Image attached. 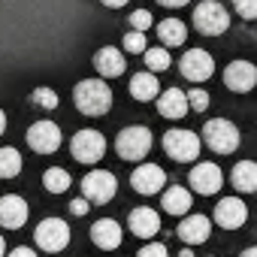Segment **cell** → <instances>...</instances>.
Here are the masks:
<instances>
[{"mask_svg":"<svg viewBox=\"0 0 257 257\" xmlns=\"http://www.w3.org/2000/svg\"><path fill=\"white\" fill-rule=\"evenodd\" d=\"M131 28H134V31H140V34H146V31L152 28V13H146V10L131 13Z\"/></svg>","mask_w":257,"mask_h":257,"instance_id":"31","label":"cell"},{"mask_svg":"<svg viewBox=\"0 0 257 257\" xmlns=\"http://www.w3.org/2000/svg\"><path fill=\"white\" fill-rule=\"evenodd\" d=\"M185 100H188V109H197V112H203V109L209 106V94H206L203 88H191V91L185 94Z\"/></svg>","mask_w":257,"mask_h":257,"instance_id":"29","label":"cell"},{"mask_svg":"<svg viewBox=\"0 0 257 257\" xmlns=\"http://www.w3.org/2000/svg\"><path fill=\"white\" fill-rule=\"evenodd\" d=\"M158 37H161L164 46H182L185 37H188V28H185V22H179V19H164V22L158 25Z\"/></svg>","mask_w":257,"mask_h":257,"instance_id":"23","label":"cell"},{"mask_svg":"<svg viewBox=\"0 0 257 257\" xmlns=\"http://www.w3.org/2000/svg\"><path fill=\"white\" fill-rule=\"evenodd\" d=\"M37 245L43 248V251H64L67 245H70V227L61 221V218H46V221H40V227H37Z\"/></svg>","mask_w":257,"mask_h":257,"instance_id":"8","label":"cell"},{"mask_svg":"<svg viewBox=\"0 0 257 257\" xmlns=\"http://www.w3.org/2000/svg\"><path fill=\"white\" fill-rule=\"evenodd\" d=\"M25 221H28V203L16 194H7L0 200V227L19 230V227H25Z\"/></svg>","mask_w":257,"mask_h":257,"instance_id":"15","label":"cell"},{"mask_svg":"<svg viewBox=\"0 0 257 257\" xmlns=\"http://www.w3.org/2000/svg\"><path fill=\"white\" fill-rule=\"evenodd\" d=\"M215 221L227 230H239L245 221H248V209L239 197H224L218 206H215Z\"/></svg>","mask_w":257,"mask_h":257,"instance_id":"14","label":"cell"},{"mask_svg":"<svg viewBox=\"0 0 257 257\" xmlns=\"http://www.w3.org/2000/svg\"><path fill=\"white\" fill-rule=\"evenodd\" d=\"M194 28L206 37H218L230 28V13L218 4V0H203L194 10Z\"/></svg>","mask_w":257,"mask_h":257,"instance_id":"4","label":"cell"},{"mask_svg":"<svg viewBox=\"0 0 257 257\" xmlns=\"http://www.w3.org/2000/svg\"><path fill=\"white\" fill-rule=\"evenodd\" d=\"M22 173V155L16 149H0V179H16Z\"/></svg>","mask_w":257,"mask_h":257,"instance_id":"25","label":"cell"},{"mask_svg":"<svg viewBox=\"0 0 257 257\" xmlns=\"http://www.w3.org/2000/svg\"><path fill=\"white\" fill-rule=\"evenodd\" d=\"M164 182H167V173H164L158 164H143V167H137L134 176H131L134 191H140V194H146V197L158 194V191L164 188Z\"/></svg>","mask_w":257,"mask_h":257,"instance_id":"13","label":"cell"},{"mask_svg":"<svg viewBox=\"0 0 257 257\" xmlns=\"http://www.w3.org/2000/svg\"><path fill=\"white\" fill-rule=\"evenodd\" d=\"M242 257H257V248H248V251H245Z\"/></svg>","mask_w":257,"mask_h":257,"instance_id":"39","label":"cell"},{"mask_svg":"<svg viewBox=\"0 0 257 257\" xmlns=\"http://www.w3.org/2000/svg\"><path fill=\"white\" fill-rule=\"evenodd\" d=\"M10 257H37V251H31V248H16V251H10Z\"/></svg>","mask_w":257,"mask_h":257,"instance_id":"35","label":"cell"},{"mask_svg":"<svg viewBox=\"0 0 257 257\" xmlns=\"http://www.w3.org/2000/svg\"><path fill=\"white\" fill-rule=\"evenodd\" d=\"M221 185H224V173H221L218 164H197L191 170V188L197 194H206V197L209 194H218Z\"/></svg>","mask_w":257,"mask_h":257,"instance_id":"11","label":"cell"},{"mask_svg":"<svg viewBox=\"0 0 257 257\" xmlns=\"http://www.w3.org/2000/svg\"><path fill=\"white\" fill-rule=\"evenodd\" d=\"M7 131V115H4V109H0V134Z\"/></svg>","mask_w":257,"mask_h":257,"instance_id":"38","label":"cell"},{"mask_svg":"<svg viewBox=\"0 0 257 257\" xmlns=\"http://www.w3.org/2000/svg\"><path fill=\"white\" fill-rule=\"evenodd\" d=\"M140 257H170V254H167V245H164V242H149V245L140 251Z\"/></svg>","mask_w":257,"mask_h":257,"instance_id":"33","label":"cell"},{"mask_svg":"<svg viewBox=\"0 0 257 257\" xmlns=\"http://www.w3.org/2000/svg\"><path fill=\"white\" fill-rule=\"evenodd\" d=\"M158 112L164 115V118H182L185 112H188V100H185V91H179V88H170V91H164L161 94V100H158Z\"/></svg>","mask_w":257,"mask_h":257,"instance_id":"20","label":"cell"},{"mask_svg":"<svg viewBox=\"0 0 257 257\" xmlns=\"http://www.w3.org/2000/svg\"><path fill=\"white\" fill-rule=\"evenodd\" d=\"M34 103L43 106V109H55V106H58V94H55L52 88H37V91H34Z\"/></svg>","mask_w":257,"mask_h":257,"instance_id":"30","label":"cell"},{"mask_svg":"<svg viewBox=\"0 0 257 257\" xmlns=\"http://www.w3.org/2000/svg\"><path fill=\"white\" fill-rule=\"evenodd\" d=\"M131 230H134V236H140V239H152V236L161 230V218H158V212L149 209V206L134 209V212H131Z\"/></svg>","mask_w":257,"mask_h":257,"instance_id":"17","label":"cell"},{"mask_svg":"<svg viewBox=\"0 0 257 257\" xmlns=\"http://www.w3.org/2000/svg\"><path fill=\"white\" fill-rule=\"evenodd\" d=\"M115 152L124 161H143L152 152V131L143 127V124L124 127V131L118 134V140H115Z\"/></svg>","mask_w":257,"mask_h":257,"instance_id":"2","label":"cell"},{"mask_svg":"<svg viewBox=\"0 0 257 257\" xmlns=\"http://www.w3.org/2000/svg\"><path fill=\"white\" fill-rule=\"evenodd\" d=\"M73 100H76L79 112H85V115H106L112 106V88L100 79H85L76 85Z\"/></svg>","mask_w":257,"mask_h":257,"instance_id":"1","label":"cell"},{"mask_svg":"<svg viewBox=\"0 0 257 257\" xmlns=\"http://www.w3.org/2000/svg\"><path fill=\"white\" fill-rule=\"evenodd\" d=\"M203 140L212 152L218 155H233L239 149V127L227 118H212L206 127H203Z\"/></svg>","mask_w":257,"mask_h":257,"instance_id":"3","label":"cell"},{"mask_svg":"<svg viewBox=\"0 0 257 257\" xmlns=\"http://www.w3.org/2000/svg\"><path fill=\"white\" fill-rule=\"evenodd\" d=\"M233 7L242 19H254L257 16V0H233Z\"/></svg>","mask_w":257,"mask_h":257,"instance_id":"32","label":"cell"},{"mask_svg":"<svg viewBox=\"0 0 257 257\" xmlns=\"http://www.w3.org/2000/svg\"><path fill=\"white\" fill-rule=\"evenodd\" d=\"M88 206H91L88 200H73V203H70V212H73V215H85Z\"/></svg>","mask_w":257,"mask_h":257,"instance_id":"34","label":"cell"},{"mask_svg":"<svg viewBox=\"0 0 257 257\" xmlns=\"http://www.w3.org/2000/svg\"><path fill=\"white\" fill-rule=\"evenodd\" d=\"M191 206H194V197H191V191H185L182 185H176V188H170V191L164 194V209H167L170 215H185Z\"/></svg>","mask_w":257,"mask_h":257,"instance_id":"22","label":"cell"},{"mask_svg":"<svg viewBox=\"0 0 257 257\" xmlns=\"http://www.w3.org/2000/svg\"><path fill=\"white\" fill-rule=\"evenodd\" d=\"M164 149H167V155L173 161L188 164V161H194L200 155V137L191 134V131H170L164 137Z\"/></svg>","mask_w":257,"mask_h":257,"instance_id":"7","label":"cell"},{"mask_svg":"<svg viewBox=\"0 0 257 257\" xmlns=\"http://www.w3.org/2000/svg\"><path fill=\"white\" fill-rule=\"evenodd\" d=\"M100 4H103V7H112V10H115V7H124L127 0H100Z\"/></svg>","mask_w":257,"mask_h":257,"instance_id":"37","label":"cell"},{"mask_svg":"<svg viewBox=\"0 0 257 257\" xmlns=\"http://www.w3.org/2000/svg\"><path fill=\"white\" fill-rule=\"evenodd\" d=\"M70 152L79 164H97L106 155V140L97 131H79L70 143Z\"/></svg>","mask_w":257,"mask_h":257,"instance_id":"5","label":"cell"},{"mask_svg":"<svg viewBox=\"0 0 257 257\" xmlns=\"http://www.w3.org/2000/svg\"><path fill=\"white\" fill-rule=\"evenodd\" d=\"M209 230H212V224H209L206 215H188V218L179 224V236H182V242H188V245L206 242V239H209Z\"/></svg>","mask_w":257,"mask_h":257,"instance_id":"19","label":"cell"},{"mask_svg":"<svg viewBox=\"0 0 257 257\" xmlns=\"http://www.w3.org/2000/svg\"><path fill=\"white\" fill-rule=\"evenodd\" d=\"M161 7H185V4H191V0H158Z\"/></svg>","mask_w":257,"mask_h":257,"instance_id":"36","label":"cell"},{"mask_svg":"<svg viewBox=\"0 0 257 257\" xmlns=\"http://www.w3.org/2000/svg\"><path fill=\"white\" fill-rule=\"evenodd\" d=\"M4 251H7V242H4V236H0V257H4Z\"/></svg>","mask_w":257,"mask_h":257,"instance_id":"40","label":"cell"},{"mask_svg":"<svg viewBox=\"0 0 257 257\" xmlns=\"http://www.w3.org/2000/svg\"><path fill=\"white\" fill-rule=\"evenodd\" d=\"M149 46H146V34L134 31V34H127L124 37V52H131V55H143Z\"/></svg>","mask_w":257,"mask_h":257,"instance_id":"28","label":"cell"},{"mask_svg":"<svg viewBox=\"0 0 257 257\" xmlns=\"http://www.w3.org/2000/svg\"><path fill=\"white\" fill-rule=\"evenodd\" d=\"M94 67H97V73L100 76H106V79H115V76H121L124 73V55L118 52V49H112V46H103L97 55H94Z\"/></svg>","mask_w":257,"mask_h":257,"instance_id":"18","label":"cell"},{"mask_svg":"<svg viewBox=\"0 0 257 257\" xmlns=\"http://www.w3.org/2000/svg\"><path fill=\"white\" fill-rule=\"evenodd\" d=\"M131 94L137 100H155L158 97V79H155V73H137L131 79Z\"/></svg>","mask_w":257,"mask_h":257,"instance_id":"24","label":"cell"},{"mask_svg":"<svg viewBox=\"0 0 257 257\" xmlns=\"http://www.w3.org/2000/svg\"><path fill=\"white\" fill-rule=\"evenodd\" d=\"M254 82H257L254 64H248V61H233V64H227V70H224V85H227L230 91L245 94V91L254 88Z\"/></svg>","mask_w":257,"mask_h":257,"instance_id":"12","label":"cell"},{"mask_svg":"<svg viewBox=\"0 0 257 257\" xmlns=\"http://www.w3.org/2000/svg\"><path fill=\"white\" fill-rule=\"evenodd\" d=\"M233 185H236L242 194L257 191V164H251V161H239V164L233 167Z\"/></svg>","mask_w":257,"mask_h":257,"instance_id":"21","label":"cell"},{"mask_svg":"<svg viewBox=\"0 0 257 257\" xmlns=\"http://www.w3.org/2000/svg\"><path fill=\"white\" fill-rule=\"evenodd\" d=\"M43 185H46V191H49V194H64V191L70 188V173H67V170H61V167H52V170H46Z\"/></svg>","mask_w":257,"mask_h":257,"instance_id":"26","label":"cell"},{"mask_svg":"<svg viewBox=\"0 0 257 257\" xmlns=\"http://www.w3.org/2000/svg\"><path fill=\"white\" fill-rule=\"evenodd\" d=\"M179 70H182V76H185L188 82H206V79L215 73V61H212L209 52H203V49H191V52H185Z\"/></svg>","mask_w":257,"mask_h":257,"instance_id":"10","label":"cell"},{"mask_svg":"<svg viewBox=\"0 0 257 257\" xmlns=\"http://www.w3.org/2000/svg\"><path fill=\"white\" fill-rule=\"evenodd\" d=\"M28 146L37 155H52L61 146V131L55 121H37L31 131H28Z\"/></svg>","mask_w":257,"mask_h":257,"instance_id":"9","label":"cell"},{"mask_svg":"<svg viewBox=\"0 0 257 257\" xmlns=\"http://www.w3.org/2000/svg\"><path fill=\"white\" fill-rule=\"evenodd\" d=\"M115 191H118V182L106 170H94V173H88L82 179V194H85L88 203H100L103 206V203H109L115 197Z\"/></svg>","mask_w":257,"mask_h":257,"instance_id":"6","label":"cell"},{"mask_svg":"<svg viewBox=\"0 0 257 257\" xmlns=\"http://www.w3.org/2000/svg\"><path fill=\"white\" fill-rule=\"evenodd\" d=\"M91 242H94L97 248H106V251L118 248V245H121V224L112 221V218H100V221L91 227Z\"/></svg>","mask_w":257,"mask_h":257,"instance_id":"16","label":"cell"},{"mask_svg":"<svg viewBox=\"0 0 257 257\" xmlns=\"http://www.w3.org/2000/svg\"><path fill=\"white\" fill-rule=\"evenodd\" d=\"M143 55H146V64H149V70H152V73L167 70V67L173 64V61H170V52H167V49H161V46H158V49H146Z\"/></svg>","mask_w":257,"mask_h":257,"instance_id":"27","label":"cell"}]
</instances>
